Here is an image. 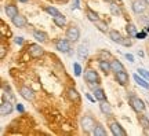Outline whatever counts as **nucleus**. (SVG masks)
Returning a JSON list of instances; mask_svg holds the SVG:
<instances>
[{"mask_svg":"<svg viewBox=\"0 0 149 136\" xmlns=\"http://www.w3.org/2000/svg\"><path fill=\"white\" fill-rule=\"evenodd\" d=\"M66 94H68V98H69V100H72V102H76V103H79V102H80V94L74 88H69Z\"/></svg>","mask_w":149,"mask_h":136,"instance_id":"obj_19","label":"nucleus"},{"mask_svg":"<svg viewBox=\"0 0 149 136\" xmlns=\"http://www.w3.org/2000/svg\"><path fill=\"white\" fill-rule=\"evenodd\" d=\"M44 10H46V12H48V14H50L51 17H55V15H58V14H59V11L57 10V8H54V7H50V6H48V7H46Z\"/></svg>","mask_w":149,"mask_h":136,"instance_id":"obj_31","label":"nucleus"},{"mask_svg":"<svg viewBox=\"0 0 149 136\" xmlns=\"http://www.w3.org/2000/svg\"><path fill=\"white\" fill-rule=\"evenodd\" d=\"M84 80L87 81L88 85L94 87V88H95V85L100 84V76H98V73H97L94 69H87V70H86L84 72Z\"/></svg>","mask_w":149,"mask_h":136,"instance_id":"obj_2","label":"nucleus"},{"mask_svg":"<svg viewBox=\"0 0 149 136\" xmlns=\"http://www.w3.org/2000/svg\"><path fill=\"white\" fill-rule=\"evenodd\" d=\"M4 55H6V47L1 44V52H0V58L3 59V58H4Z\"/></svg>","mask_w":149,"mask_h":136,"instance_id":"obj_39","label":"nucleus"},{"mask_svg":"<svg viewBox=\"0 0 149 136\" xmlns=\"http://www.w3.org/2000/svg\"><path fill=\"white\" fill-rule=\"evenodd\" d=\"M93 135L94 136H107V129L101 125V124H97L94 131H93Z\"/></svg>","mask_w":149,"mask_h":136,"instance_id":"obj_25","label":"nucleus"},{"mask_svg":"<svg viewBox=\"0 0 149 136\" xmlns=\"http://www.w3.org/2000/svg\"><path fill=\"white\" fill-rule=\"evenodd\" d=\"M19 94H21V96L24 98V99H26V100H33L35 99L33 91L29 88V87H26V85H21V87H19Z\"/></svg>","mask_w":149,"mask_h":136,"instance_id":"obj_10","label":"nucleus"},{"mask_svg":"<svg viewBox=\"0 0 149 136\" xmlns=\"http://www.w3.org/2000/svg\"><path fill=\"white\" fill-rule=\"evenodd\" d=\"M134 81L138 84L139 87H142V88H145V89H149V83L144 77H139L138 74H134Z\"/></svg>","mask_w":149,"mask_h":136,"instance_id":"obj_23","label":"nucleus"},{"mask_svg":"<svg viewBox=\"0 0 149 136\" xmlns=\"http://www.w3.org/2000/svg\"><path fill=\"white\" fill-rule=\"evenodd\" d=\"M130 105H131V107H133L137 113H142V111H145L144 100L139 99L138 96H134V95H131V96H130Z\"/></svg>","mask_w":149,"mask_h":136,"instance_id":"obj_3","label":"nucleus"},{"mask_svg":"<svg viewBox=\"0 0 149 136\" xmlns=\"http://www.w3.org/2000/svg\"><path fill=\"white\" fill-rule=\"evenodd\" d=\"M98 57H100V59H104V61H109V59L112 58V55H111V52H109V51H107V50H101Z\"/></svg>","mask_w":149,"mask_h":136,"instance_id":"obj_30","label":"nucleus"},{"mask_svg":"<svg viewBox=\"0 0 149 136\" xmlns=\"http://www.w3.org/2000/svg\"><path fill=\"white\" fill-rule=\"evenodd\" d=\"M108 33H109V39H111L113 43H117V44H120V43H122L123 36L120 35V32L115 30V29H112V30H109Z\"/></svg>","mask_w":149,"mask_h":136,"instance_id":"obj_16","label":"nucleus"},{"mask_svg":"<svg viewBox=\"0 0 149 136\" xmlns=\"http://www.w3.org/2000/svg\"><path fill=\"white\" fill-rule=\"evenodd\" d=\"M109 128H111L112 135H115V136H126V135H127V133H126V131L123 129V126L120 125L117 121L112 122L111 125H109Z\"/></svg>","mask_w":149,"mask_h":136,"instance_id":"obj_9","label":"nucleus"},{"mask_svg":"<svg viewBox=\"0 0 149 136\" xmlns=\"http://www.w3.org/2000/svg\"><path fill=\"white\" fill-rule=\"evenodd\" d=\"M126 30H127L128 36H134V37H135V35L138 33V32H137V28H135V25H134V23H131V22H130V23H127Z\"/></svg>","mask_w":149,"mask_h":136,"instance_id":"obj_27","label":"nucleus"},{"mask_svg":"<svg viewBox=\"0 0 149 136\" xmlns=\"http://www.w3.org/2000/svg\"><path fill=\"white\" fill-rule=\"evenodd\" d=\"M146 1L145 0H134L133 1V6H131V8L135 14H142L145 10H146Z\"/></svg>","mask_w":149,"mask_h":136,"instance_id":"obj_7","label":"nucleus"},{"mask_svg":"<svg viewBox=\"0 0 149 136\" xmlns=\"http://www.w3.org/2000/svg\"><path fill=\"white\" fill-rule=\"evenodd\" d=\"M11 22H13V25H14L15 28L26 26V19H25V17L21 15V14H17L14 18H11Z\"/></svg>","mask_w":149,"mask_h":136,"instance_id":"obj_11","label":"nucleus"},{"mask_svg":"<svg viewBox=\"0 0 149 136\" xmlns=\"http://www.w3.org/2000/svg\"><path fill=\"white\" fill-rule=\"evenodd\" d=\"M66 39H69L70 41H77L80 39V30L77 26H69L68 28V30H66Z\"/></svg>","mask_w":149,"mask_h":136,"instance_id":"obj_5","label":"nucleus"},{"mask_svg":"<svg viewBox=\"0 0 149 136\" xmlns=\"http://www.w3.org/2000/svg\"><path fill=\"white\" fill-rule=\"evenodd\" d=\"M94 99L98 100V102H102V100H107V95H105V91L102 88H94Z\"/></svg>","mask_w":149,"mask_h":136,"instance_id":"obj_20","label":"nucleus"},{"mask_svg":"<svg viewBox=\"0 0 149 136\" xmlns=\"http://www.w3.org/2000/svg\"><path fill=\"white\" fill-rule=\"evenodd\" d=\"M33 37L36 39L37 41H40V43H46L47 41V33L46 32H43V30H33Z\"/></svg>","mask_w":149,"mask_h":136,"instance_id":"obj_18","label":"nucleus"},{"mask_svg":"<svg viewBox=\"0 0 149 136\" xmlns=\"http://www.w3.org/2000/svg\"><path fill=\"white\" fill-rule=\"evenodd\" d=\"M145 1H146V3H148V4H149V0H145Z\"/></svg>","mask_w":149,"mask_h":136,"instance_id":"obj_44","label":"nucleus"},{"mask_svg":"<svg viewBox=\"0 0 149 136\" xmlns=\"http://www.w3.org/2000/svg\"><path fill=\"white\" fill-rule=\"evenodd\" d=\"M28 51H29V55L32 58H40L44 55V50L42 48L40 44H31Z\"/></svg>","mask_w":149,"mask_h":136,"instance_id":"obj_6","label":"nucleus"},{"mask_svg":"<svg viewBox=\"0 0 149 136\" xmlns=\"http://www.w3.org/2000/svg\"><path fill=\"white\" fill-rule=\"evenodd\" d=\"M128 79H130V76H128V73L126 70H122V72L116 73V81L120 84V85H127Z\"/></svg>","mask_w":149,"mask_h":136,"instance_id":"obj_12","label":"nucleus"},{"mask_svg":"<svg viewBox=\"0 0 149 136\" xmlns=\"http://www.w3.org/2000/svg\"><path fill=\"white\" fill-rule=\"evenodd\" d=\"M137 72L139 73V76H142L144 79L149 80V72H148V70H145V69H142V68H138V69H137Z\"/></svg>","mask_w":149,"mask_h":136,"instance_id":"obj_33","label":"nucleus"},{"mask_svg":"<svg viewBox=\"0 0 149 136\" xmlns=\"http://www.w3.org/2000/svg\"><path fill=\"white\" fill-rule=\"evenodd\" d=\"M98 65H100V69H101V70H102V72H104L105 74H108L109 72H112L111 62H108V61H104V59H100Z\"/></svg>","mask_w":149,"mask_h":136,"instance_id":"obj_22","label":"nucleus"},{"mask_svg":"<svg viewBox=\"0 0 149 136\" xmlns=\"http://www.w3.org/2000/svg\"><path fill=\"white\" fill-rule=\"evenodd\" d=\"M79 0H74L73 1V6H72V10H76V8H79Z\"/></svg>","mask_w":149,"mask_h":136,"instance_id":"obj_40","label":"nucleus"},{"mask_svg":"<svg viewBox=\"0 0 149 136\" xmlns=\"http://www.w3.org/2000/svg\"><path fill=\"white\" fill-rule=\"evenodd\" d=\"M109 10H111V12H112V15L113 17H120L122 15V7H120V4H117V3H115V1L109 3Z\"/></svg>","mask_w":149,"mask_h":136,"instance_id":"obj_14","label":"nucleus"},{"mask_svg":"<svg viewBox=\"0 0 149 136\" xmlns=\"http://www.w3.org/2000/svg\"><path fill=\"white\" fill-rule=\"evenodd\" d=\"M14 41H15V44H18V46H22V44H24V39H22V37H15Z\"/></svg>","mask_w":149,"mask_h":136,"instance_id":"obj_35","label":"nucleus"},{"mask_svg":"<svg viewBox=\"0 0 149 136\" xmlns=\"http://www.w3.org/2000/svg\"><path fill=\"white\" fill-rule=\"evenodd\" d=\"M138 121H139V124H141V126H142L144 129L149 128V118L146 117V115H139Z\"/></svg>","mask_w":149,"mask_h":136,"instance_id":"obj_29","label":"nucleus"},{"mask_svg":"<svg viewBox=\"0 0 149 136\" xmlns=\"http://www.w3.org/2000/svg\"><path fill=\"white\" fill-rule=\"evenodd\" d=\"M120 44H122V46H124V47H131V46H133V41L130 40V36H127V37H123Z\"/></svg>","mask_w":149,"mask_h":136,"instance_id":"obj_32","label":"nucleus"},{"mask_svg":"<svg viewBox=\"0 0 149 136\" xmlns=\"http://www.w3.org/2000/svg\"><path fill=\"white\" fill-rule=\"evenodd\" d=\"M17 110H18L19 113H24V111H25V107H24L21 103H18V105H17Z\"/></svg>","mask_w":149,"mask_h":136,"instance_id":"obj_36","label":"nucleus"},{"mask_svg":"<svg viewBox=\"0 0 149 136\" xmlns=\"http://www.w3.org/2000/svg\"><path fill=\"white\" fill-rule=\"evenodd\" d=\"M100 110H101L102 114L108 115V117H111L112 114H113V110H112V106L108 103L107 100H102V102H100Z\"/></svg>","mask_w":149,"mask_h":136,"instance_id":"obj_13","label":"nucleus"},{"mask_svg":"<svg viewBox=\"0 0 149 136\" xmlns=\"http://www.w3.org/2000/svg\"><path fill=\"white\" fill-rule=\"evenodd\" d=\"M61 1H66V0H61Z\"/></svg>","mask_w":149,"mask_h":136,"instance_id":"obj_45","label":"nucleus"},{"mask_svg":"<svg viewBox=\"0 0 149 136\" xmlns=\"http://www.w3.org/2000/svg\"><path fill=\"white\" fill-rule=\"evenodd\" d=\"M4 10H6V14H7L8 18H14L17 14H19V12H18V8H17V6H14V4H7L4 7Z\"/></svg>","mask_w":149,"mask_h":136,"instance_id":"obj_15","label":"nucleus"},{"mask_svg":"<svg viewBox=\"0 0 149 136\" xmlns=\"http://www.w3.org/2000/svg\"><path fill=\"white\" fill-rule=\"evenodd\" d=\"M126 59H127L128 62H134V57L131 54H126Z\"/></svg>","mask_w":149,"mask_h":136,"instance_id":"obj_38","label":"nucleus"},{"mask_svg":"<svg viewBox=\"0 0 149 136\" xmlns=\"http://www.w3.org/2000/svg\"><path fill=\"white\" fill-rule=\"evenodd\" d=\"M95 125H97V122L91 115H83L81 120H80V126H81V129H83L86 133H93Z\"/></svg>","mask_w":149,"mask_h":136,"instance_id":"obj_1","label":"nucleus"},{"mask_svg":"<svg viewBox=\"0 0 149 136\" xmlns=\"http://www.w3.org/2000/svg\"><path fill=\"white\" fill-rule=\"evenodd\" d=\"M111 68H112V72H115V73H119V72L124 70L123 63L120 62V61H117V59H113V61H111Z\"/></svg>","mask_w":149,"mask_h":136,"instance_id":"obj_21","label":"nucleus"},{"mask_svg":"<svg viewBox=\"0 0 149 136\" xmlns=\"http://www.w3.org/2000/svg\"><path fill=\"white\" fill-rule=\"evenodd\" d=\"M55 48L58 50L59 52H69V50H72L70 46V40L69 39H58L55 41Z\"/></svg>","mask_w":149,"mask_h":136,"instance_id":"obj_4","label":"nucleus"},{"mask_svg":"<svg viewBox=\"0 0 149 136\" xmlns=\"http://www.w3.org/2000/svg\"><path fill=\"white\" fill-rule=\"evenodd\" d=\"M95 23V26L98 28V30L102 32V33H107V32H109V28H108V23L105 21H101V19H98L97 22H94Z\"/></svg>","mask_w":149,"mask_h":136,"instance_id":"obj_26","label":"nucleus"},{"mask_svg":"<svg viewBox=\"0 0 149 136\" xmlns=\"http://www.w3.org/2000/svg\"><path fill=\"white\" fill-rule=\"evenodd\" d=\"M53 21L58 28H64L65 23H66V17H65L64 14H61V12H59L58 15L53 17Z\"/></svg>","mask_w":149,"mask_h":136,"instance_id":"obj_17","label":"nucleus"},{"mask_svg":"<svg viewBox=\"0 0 149 136\" xmlns=\"http://www.w3.org/2000/svg\"><path fill=\"white\" fill-rule=\"evenodd\" d=\"M144 133H145V135H149V128H146V129H144Z\"/></svg>","mask_w":149,"mask_h":136,"instance_id":"obj_41","label":"nucleus"},{"mask_svg":"<svg viewBox=\"0 0 149 136\" xmlns=\"http://www.w3.org/2000/svg\"><path fill=\"white\" fill-rule=\"evenodd\" d=\"M87 18L90 19L91 22H97L98 19H100V17H98V14H97L95 11H93V10H87Z\"/></svg>","mask_w":149,"mask_h":136,"instance_id":"obj_28","label":"nucleus"},{"mask_svg":"<svg viewBox=\"0 0 149 136\" xmlns=\"http://www.w3.org/2000/svg\"><path fill=\"white\" fill-rule=\"evenodd\" d=\"M13 110H14V107H13V105H11V100L3 99L1 105H0V114L1 115H8V114L13 113Z\"/></svg>","mask_w":149,"mask_h":136,"instance_id":"obj_8","label":"nucleus"},{"mask_svg":"<svg viewBox=\"0 0 149 136\" xmlns=\"http://www.w3.org/2000/svg\"><path fill=\"white\" fill-rule=\"evenodd\" d=\"M18 1H21V3H26V1H29V0H18Z\"/></svg>","mask_w":149,"mask_h":136,"instance_id":"obj_42","label":"nucleus"},{"mask_svg":"<svg viewBox=\"0 0 149 136\" xmlns=\"http://www.w3.org/2000/svg\"><path fill=\"white\" fill-rule=\"evenodd\" d=\"M145 36H146V33H145V32H141V33H137V35H135L137 39H144Z\"/></svg>","mask_w":149,"mask_h":136,"instance_id":"obj_37","label":"nucleus"},{"mask_svg":"<svg viewBox=\"0 0 149 136\" xmlns=\"http://www.w3.org/2000/svg\"><path fill=\"white\" fill-rule=\"evenodd\" d=\"M77 57L80 59H86V58L88 57V50H87V47H86L84 44H81V46L77 47Z\"/></svg>","mask_w":149,"mask_h":136,"instance_id":"obj_24","label":"nucleus"},{"mask_svg":"<svg viewBox=\"0 0 149 136\" xmlns=\"http://www.w3.org/2000/svg\"><path fill=\"white\" fill-rule=\"evenodd\" d=\"M73 69H74V76H77V77H79L80 74H81V68H80V65L77 62L73 63Z\"/></svg>","mask_w":149,"mask_h":136,"instance_id":"obj_34","label":"nucleus"},{"mask_svg":"<svg viewBox=\"0 0 149 136\" xmlns=\"http://www.w3.org/2000/svg\"><path fill=\"white\" fill-rule=\"evenodd\" d=\"M105 1H109V3H112V1H115V0H105Z\"/></svg>","mask_w":149,"mask_h":136,"instance_id":"obj_43","label":"nucleus"}]
</instances>
